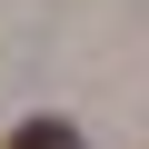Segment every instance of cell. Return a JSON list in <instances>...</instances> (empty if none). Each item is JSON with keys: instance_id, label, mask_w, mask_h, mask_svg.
Segmentation results:
<instances>
[{"instance_id": "cell-1", "label": "cell", "mask_w": 149, "mask_h": 149, "mask_svg": "<svg viewBox=\"0 0 149 149\" xmlns=\"http://www.w3.org/2000/svg\"><path fill=\"white\" fill-rule=\"evenodd\" d=\"M10 149H90V139L70 129V119H20V129H10Z\"/></svg>"}]
</instances>
